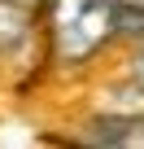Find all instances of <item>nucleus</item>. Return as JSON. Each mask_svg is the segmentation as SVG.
<instances>
[{"mask_svg": "<svg viewBox=\"0 0 144 149\" xmlns=\"http://www.w3.org/2000/svg\"><path fill=\"white\" fill-rule=\"evenodd\" d=\"M26 31H31L26 9L18 5V0H0V48H13Z\"/></svg>", "mask_w": 144, "mask_h": 149, "instance_id": "nucleus-2", "label": "nucleus"}, {"mask_svg": "<svg viewBox=\"0 0 144 149\" xmlns=\"http://www.w3.org/2000/svg\"><path fill=\"white\" fill-rule=\"evenodd\" d=\"M52 31H57V53H61V61H83V57L96 53L109 35H118L114 0H61Z\"/></svg>", "mask_w": 144, "mask_h": 149, "instance_id": "nucleus-1", "label": "nucleus"}, {"mask_svg": "<svg viewBox=\"0 0 144 149\" xmlns=\"http://www.w3.org/2000/svg\"><path fill=\"white\" fill-rule=\"evenodd\" d=\"M135 79H140V84H144V53H140V57H135Z\"/></svg>", "mask_w": 144, "mask_h": 149, "instance_id": "nucleus-3", "label": "nucleus"}]
</instances>
